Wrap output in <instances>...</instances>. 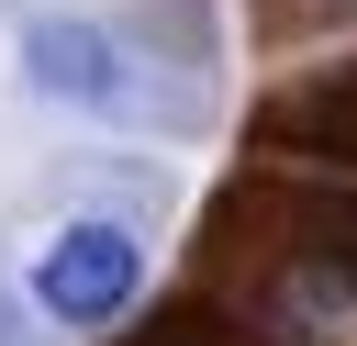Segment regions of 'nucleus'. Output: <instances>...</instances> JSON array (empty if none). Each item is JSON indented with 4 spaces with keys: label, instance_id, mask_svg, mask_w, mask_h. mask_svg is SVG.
I'll list each match as a JSON object with an SVG mask.
<instances>
[{
    "label": "nucleus",
    "instance_id": "f257e3e1",
    "mask_svg": "<svg viewBox=\"0 0 357 346\" xmlns=\"http://www.w3.org/2000/svg\"><path fill=\"white\" fill-rule=\"evenodd\" d=\"M134 290H145V257H134L123 223H67V234L33 257V301H45L56 324H112Z\"/></svg>",
    "mask_w": 357,
    "mask_h": 346
},
{
    "label": "nucleus",
    "instance_id": "f03ea898",
    "mask_svg": "<svg viewBox=\"0 0 357 346\" xmlns=\"http://www.w3.org/2000/svg\"><path fill=\"white\" fill-rule=\"evenodd\" d=\"M22 67H33L56 100H112V89H123L112 33H89V22H33V33H22Z\"/></svg>",
    "mask_w": 357,
    "mask_h": 346
},
{
    "label": "nucleus",
    "instance_id": "7ed1b4c3",
    "mask_svg": "<svg viewBox=\"0 0 357 346\" xmlns=\"http://www.w3.org/2000/svg\"><path fill=\"white\" fill-rule=\"evenodd\" d=\"M257 134H279V145H290V134H312V145H357V89H335V100H312V112H268Z\"/></svg>",
    "mask_w": 357,
    "mask_h": 346
}]
</instances>
